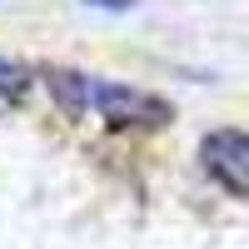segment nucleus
Listing matches in <instances>:
<instances>
[{
  "label": "nucleus",
  "instance_id": "f257e3e1",
  "mask_svg": "<svg viewBox=\"0 0 249 249\" xmlns=\"http://www.w3.org/2000/svg\"><path fill=\"white\" fill-rule=\"evenodd\" d=\"M50 95L75 115H100L105 124H164L170 105L150 90L120 85L105 75H85V70H50Z\"/></svg>",
  "mask_w": 249,
  "mask_h": 249
},
{
  "label": "nucleus",
  "instance_id": "f03ea898",
  "mask_svg": "<svg viewBox=\"0 0 249 249\" xmlns=\"http://www.w3.org/2000/svg\"><path fill=\"white\" fill-rule=\"evenodd\" d=\"M199 164L214 184L249 199V130H210L199 140Z\"/></svg>",
  "mask_w": 249,
  "mask_h": 249
},
{
  "label": "nucleus",
  "instance_id": "7ed1b4c3",
  "mask_svg": "<svg viewBox=\"0 0 249 249\" xmlns=\"http://www.w3.org/2000/svg\"><path fill=\"white\" fill-rule=\"evenodd\" d=\"M25 90H30V70L20 65V60L0 55V100H20Z\"/></svg>",
  "mask_w": 249,
  "mask_h": 249
},
{
  "label": "nucleus",
  "instance_id": "20e7f679",
  "mask_svg": "<svg viewBox=\"0 0 249 249\" xmlns=\"http://www.w3.org/2000/svg\"><path fill=\"white\" fill-rule=\"evenodd\" d=\"M85 5H95V10H135L140 0H85Z\"/></svg>",
  "mask_w": 249,
  "mask_h": 249
}]
</instances>
